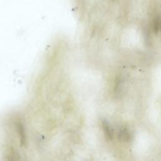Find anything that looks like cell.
Returning <instances> with one entry per match:
<instances>
[{
  "label": "cell",
  "mask_w": 161,
  "mask_h": 161,
  "mask_svg": "<svg viewBox=\"0 0 161 161\" xmlns=\"http://www.w3.org/2000/svg\"><path fill=\"white\" fill-rule=\"evenodd\" d=\"M102 125H103V128L105 135H106V136L108 138L112 139L113 134V130H112L109 124L106 120H103Z\"/></svg>",
  "instance_id": "cell-2"
},
{
  "label": "cell",
  "mask_w": 161,
  "mask_h": 161,
  "mask_svg": "<svg viewBox=\"0 0 161 161\" xmlns=\"http://www.w3.org/2000/svg\"><path fill=\"white\" fill-rule=\"evenodd\" d=\"M16 127H17L18 133L19 136L21 144L24 145V144H25V142H26V135H25L24 128H23V125H21V123H18L16 125Z\"/></svg>",
  "instance_id": "cell-3"
},
{
  "label": "cell",
  "mask_w": 161,
  "mask_h": 161,
  "mask_svg": "<svg viewBox=\"0 0 161 161\" xmlns=\"http://www.w3.org/2000/svg\"><path fill=\"white\" fill-rule=\"evenodd\" d=\"M119 137L124 141H130L131 139V133L126 128H122L119 131Z\"/></svg>",
  "instance_id": "cell-1"
}]
</instances>
